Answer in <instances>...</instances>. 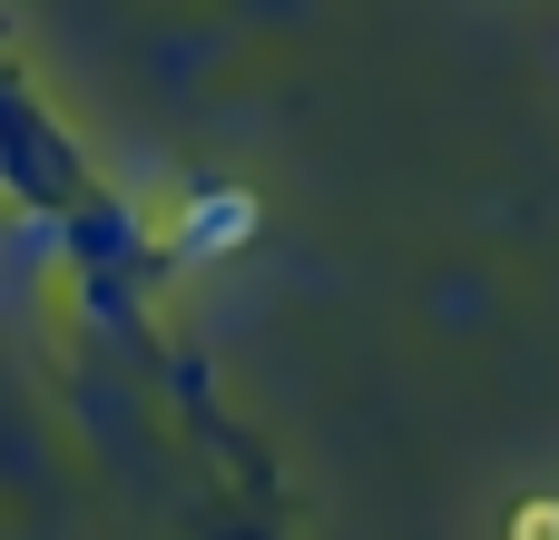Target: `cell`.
Listing matches in <instances>:
<instances>
[{
    "mask_svg": "<svg viewBox=\"0 0 559 540\" xmlns=\"http://www.w3.org/2000/svg\"><path fill=\"white\" fill-rule=\"evenodd\" d=\"M511 540H559V502H531V512L511 521Z\"/></svg>",
    "mask_w": 559,
    "mask_h": 540,
    "instance_id": "2",
    "label": "cell"
},
{
    "mask_svg": "<svg viewBox=\"0 0 559 540\" xmlns=\"http://www.w3.org/2000/svg\"><path fill=\"white\" fill-rule=\"evenodd\" d=\"M246 226H255V197H197V207H187V256L246 246Z\"/></svg>",
    "mask_w": 559,
    "mask_h": 540,
    "instance_id": "1",
    "label": "cell"
}]
</instances>
